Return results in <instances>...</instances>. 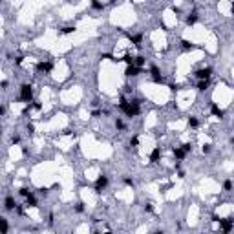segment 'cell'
Here are the masks:
<instances>
[{
  "instance_id": "1",
  "label": "cell",
  "mask_w": 234,
  "mask_h": 234,
  "mask_svg": "<svg viewBox=\"0 0 234 234\" xmlns=\"http://www.w3.org/2000/svg\"><path fill=\"white\" fill-rule=\"evenodd\" d=\"M31 99H33V88H31V84H22L20 86V101L31 102Z\"/></svg>"
},
{
  "instance_id": "2",
  "label": "cell",
  "mask_w": 234,
  "mask_h": 234,
  "mask_svg": "<svg viewBox=\"0 0 234 234\" xmlns=\"http://www.w3.org/2000/svg\"><path fill=\"white\" fill-rule=\"evenodd\" d=\"M150 75H152V81H154L156 84H163V82H165V79H163V75H161V71H159L157 66H152V68H150Z\"/></svg>"
},
{
  "instance_id": "3",
  "label": "cell",
  "mask_w": 234,
  "mask_h": 234,
  "mask_svg": "<svg viewBox=\"0 0 234 234\" xmlns=\"http://www.w3.org/2000/svg\"><path fill=\"white\" fill-rule=\"evenodd\" d=\"M108 185V177H106L104 174H101L97 177V181H95V192H102V188Z\"/></svg>"
},
{
  "instance_id": "4",
  "label": "cell",
  "mask_w": 234,
  "mask_h": 234,
  "mask_svg": "<svg viewBox=\"0 0 234 234\" xmlns=\"http://www.w3.org/2000/svg\"><path fill=\"white\" fill-rule=\"evenodd\" d=\"M51 70H53V64H51L49 60H42V62H39V64H37V71L39 73H49Z\"/></svg>"
},
{
  "instance_id": "5",
  "label": "cell",
  "mask_w": 234,
  "mask_h": 234,
  "mask_svg": "<svg viewBox=\"0 0 234 234\" xmlns=\"http://www.w3.org/2000/svg\"><path fill=\"white\" fill-rule=\"evenodd\" d=\"M232 223H234V219L232 218H219V227L225 230V232H230L232 230Z\"/></svg>"
},
{
  "instance_id": "6",
  "label": "cell",
  "mask_w": 234,
  "mask_h": 234,
  "mask_svg": "<svg viewBox=\"0 0 234 234\" xmlns=\"http://www.w3.org/2000/svg\"><path fill=\"white\" fill-rule=\"evenodd\" d=\"M172 152H174V156H176L177 161H183V159L187 157V154H188L183 146H174V148H172Z\"/></svg>"
},
{
  "instance_id": "7",
  "label": "cell",
  "mask_w": 234,
  "mask_h": 234,
  "mask_svg": "<svg viewBox=\"0 0 234 234\" xmlns=\"http://www.w3.org/2000/svg\"><path fill=\"white\" fill-rule=\"evenodd\" d=\"M141 73V68L139 66H135V64H130L128 68H126V71H124V75L126 77H137Z\"/></svg>"
},
{
  "instance_id": "8",
  "label": "cell",
  "mask_w": 234,
  "mask_h": 234,
  "mask_svg": "<svg viewBox=\"0 0 234 234\" xmlns=\"http://www.w3.org/2000/svg\"><path fill=\"white\" fill-rule=\"evenodd\" d=\"M210 75H212V68H201V70L196 71V77L199 81L201 79H210Z\"/></svg>"
},
{
  "instance_id": "9",
  "label": "cell",
  "mask_w": 234,
  "mask_h": 234,
  "mask_svg": "<svg viewBox=\"0 0 234 234\" xmlns=\"http://www.w3.org/2000/svg\"><path fill=\"white\" fill-rule=\"evenodd\" d=\"M4 209H6V210H15V209H17V203H15V199H13L11 196H7V198L4 199Z\"/></svg>"
},
{
  "instance_id": "10",
  "label": "cell",
  "mask_w": 234,
  "mask_h": 234,
  "mask_svg": "<svg viewBox=\"0 0 234 234\" xmlns=\"http://www.w3.org/2000/svg\"><path fill=\"white\" fill-rule=\"evenodd\" d=\"M159 159H161V148L156 146L154 150H152V154H150V163H157Z\"/></svg>"
},
{
  "instance_id": "11",
  "label": "cell",
  "mask_w": 234,
  "mask_h": 234,
  "mask_svg": "<svg viewBox=\"0 0 234 234\" xmlns=\"http://www.w3.org/2000/svg\"><path fill=\"white\" fill-rule=\"evenodd\" d=\"M126 37L130 39V42H132L134 46L141 48V40H143V35H130V33H126Z\"/></svg>"
},
{
  "instance_id": "12",
  "label": "cell",
  "mask_w": 234,
  "mask_h": 234,
  "mask_svg": "<svg viewBox=\"0 0 234 234\" xmlns=\"http://www.w3.org/2000/svg\"><path fill=\"white\" fill-rule=\"evenodd\" d=\"M181 48H183L185 51H190V49H194L196 46H194V44H192V42H190V40H187V39H183V40H181Z\"/></svg>"
},
{
  "instance_id": "13",
  "label": "cell",
  "mask_w": 234,
  "mask_h": 234,
  "mask_svg": "<svg viewBox=\"0 0 234 234\" xmlns=\"http://www.w3.org/2000/svg\"><path fill=\"white\" fill-rule=\"evenodd\" d=\"M92 7L95 9V11H102V9H104V2H101V0H92Z\"/></svg>"
},
{
  "instance_id": "14",
  "label": "cell",
  "mask_w": 234,
  "mask_h": 234,
  "mask_svg": "<svg viewBox=\"0 0 234 234\" xmlns=\"http://www.w3.org/2000/svg\"><path fill=\"white\" fill-rule=\"evenodd\" d=\"M37 205H39V203H37V198H35L33 194L26 198V207H37Z\"/></svg>"
},
{
  "instance_id": "15",
  "label": "cell",
  "mask_w": 234,
  "mask_h": 234,
  "mask_svg": "<svg viewBox=\"0 0 234 234\" xmlns=\"http://www.w3.org/2000/svg\"><path fill=\"white\" fill-rule=\"evenodd\" d=\"M185 22H187L188 26H192V24H196V22H198V13H190V15L187 17V20H185Z\"/></svg>"
},
{
  "instance_id": "16",
  "label": "cell",
  "mask_w": 234,
  "mask_h": 234,
  "mask_svg": "<svg viewBox=\"0 0 234 234\" xmlns=\"http://www.w3.org/2000/svg\"><path fill=\"white\" fill-rule=\"evenodd\" d=\"M209 88V79H201L199 82H198V90L199 92H205Z\"/></svg>"
},
{
  "instance_id": "17",
  "label": "cell",
  "mask_w": 234,
  "mask_h": 234,
  "mask_svg": "<svg viewBox=\"0 0 234 234\" xmlns=\"http://www.w3.org/2000/svg\"><path fill=\"white\" fill-rule=\"evenodd\" d=\"M210 110H212V113H214L216 117H219V119H223V115H225V113H223V110H219L216 104H212V106H210Z\"/></svg>"
},
{
  "instance_id": "18",
  "label": "cell",
  "mask_w": 234,
  "mask_h": 234,
  "mask_svg": "<svg viewBox=\"0 0 234 234\" xmlns=\"http://www.w3.org/2000/svg\"><path fill=\"white\" fill-rule=\"evenodd\" d=\"M73 31H75V26H66V28L60 29V33L62 35H70V33H73Z\"/></svg>"
},
{
  "instance_id": "19",
  "label": "cell",
  "mask_w": 234,
  "mask_h": 234,
  "mask_svg": "<svg viewBox=\"0 0 234 234\" xmlns=\"http://www.w3.org/2000/svg\"><path fill=\"white\" fill-rule=\"evenodd\" d=\"M145 62H146V59H145L143 55H137V57H135V66L141 68V66H145Z\"/></svg>"
},
{
  "instance_id": "20",
  "label": "cell",
  "mask_w": 234,
  "mask_h": 234,
  "mask_svg": "<svg viewBox=\"0 0 234 234\" xmlns=\"http://www.w3.org/2000/svg\"><path fill=\"white\" fill-rule=\"evenodd\" d=\"M0 225H2V234H6V232H7V229H9L7 219H6V218H0Z\"/></svg>"
},
{
  "instance_id": "21",
  "label": "cell",
  "mask_w": 234,
  "mask_h": 234,
  "mask_svg": "<svg viewBox=\"0 0 234 234\" xmlns=\"http://www.w3.org/2000/svg\"><path fill=\"white\" fill-rule=\"evenodd\" d=\"M188 126H190V128H198V126H199V121L196 119V117H190V119H188Z\"/></svg>"
},
{
  "instance_id": "22",
  "label": "cell",
  "mask_w": 234,
  "mask_h": 234,
  "mask_svg": "<svg viewBox=\"0 0 234 234\" xmlns=\"http://www.w3.org/2000/svg\"><path fill=\"white\" fill-rule=\"evenodd\" d=\"M18 194H20V196H22V198H28V196H31V190L24 187V188H20V190H18Z\"/></svg>"
},
{
  "instance_id": "23",
  "label": "cell",
  "mask_w": 234,
  "mask_h": 234,
  "mask_svg": "<svg viewBox=\"0 0 234 234\" xmlns=\"http://www.w3.org/2000/svg\"><path fill=\"white\" fill-rule=\"evenodd\" d=\"M123 60H124L128 66H130V64H135V57H130V55H124V57H123Z\"/></svg>"
},
{
  "instance_id": "24",
  "label": "cell",
  "mask_w": 234,
  "mask_h": 234,
  "mask_svg": "<svg viewBox=\"0 0 234 234\" xmlns=\"http://www.w3.org/2000/svg\"><path fill=\"white\" fill-rule=\"evenodd\" d=\"M115 128L117 130H124V123H123V119H119V117L115 119Z\"/></svg>"
},
{
  "instance_id": "25",
  "label": "cell",
  "mask_w": 234,
  "mask_h": 234,
  "mask_svg": "<svg viewBox=\"0 0 234 234\" xmlns=\"http://www.w3.org/2000/svg\"><path fill=\"white\" fill-rule=\"evenodd\" d=\"M230 188H232V181H230V179H227V181L223 183V190H230Z\"/></svg>"
},
{
  "instance_id": "26",
  "label": "cell",
  "mask_w": 234,
  "mask_h": 234,
  "mask_svg": "<svg viewBox=\"0 0 234 234\" xmlns=\"http://www.w3.org/2000/svg\"><path fill=\"white\" fill-rule=\"evenodd\" d=\"M75 210L77 212H84V203H82V201H79V203L75 205Z\"/></svg>"
},
{
  "instance_id": "27",
  "label": "cell",
  "mask_w": 234,
  "mask_h": 234,
  "mask_svg": "<svg viewBox=\"0 0 234 234\" xmlns=\"http://www.w3.org/2000/svg\"><path fill=\"white\" fill-rule=\"evenodd\" d=\"M123 181H124V185H128V187H134V179H130V177H124Z\"/></svg>"
},
{
  "instance_id": "28",
  "label": "cell",
  "mask_w": 234,
  "mask_h": 234,
  "mask_svg": "<svg viewBox=\"0 0 234 234\" xmlns=\"http://www.w3.org/2000/svg\"><path fill=\"white\" fill-rule=\"evenodd\" d=\"M31 108H33V110H40L42 106H40V102H39V101H33V104H31Z\"/></svg>"
},
{
  "instance_id": "29",
  "label": "cell",
  "mask_w": 234,
  "mask_h": 234,
  "mask_svg": "<svg viewBox=\"0 0 234 234\" xmlns=\"http://www.w3.org/2000/svg\"><path fill=\"white\" fill-rule=\"evenodd\" d=\"M130 145H132V146H137V145H139V139H137V137L134 135L132 139H130Z\"/></svg>"
},
{
  "instance_id": "30",
  "label": "cell",
  "mask_w": 234,
  "mask_h": 234,
  "mask_svg": "<svg viewBox=\"0 0 234 234\" xmlns=\"http://www.w3.org/2000/svg\"><path fill=\"white\" fill-rule=\"evenodd\" d=\"M145 210H146V212H152V210H154V205H152V203H145Z\"/></svg>"
},
{
  "instance_id": "31",
  "label": "cell",
  "mask_w": 234,
  "mask_h": 234,
  "mask_svg": "<svg viewBox=\"0 0 234 234\" xmlns=\"http://www.w3.org/2000/svg\"><path fill=\"white\" fill-rule=\"evenodd\" d=\"M183 148H185L187 152H192V145H190V143H185V145H183Z\"/></svg>"
},
{
  "instance_id": "32",
  "label": "cell",
  "mask_w": 234,
  "mask_h": 234,
  "mask_svg": "<svg viewBox=\"0 0 234 234\" xmlns=\"http://www.w3.org/2000/svg\"><path fill=\"white\" fill-rule=\"evenodd\" d=\"M201 150H203V154H209V152L212 150V148H210V145H205L203 148H201Z\"/></svg>"
},
{
  "instance_id": "33",
  "label": "cell",
  "mask_w": 234,
  "mask_h": 234,
  "mask_svg": "<svg viewBox=\"0 0 234 234\" xmlns=\"http://www.w3.org/2000/svg\"><path fill=\"white\" fill-rule=\"evenodd\" d=\"M11 143H13V145H18V143H20V137H18V135H13V139H11Z\"/></svg>"
},
{
  "instance_id": "34",
  "label": "cell",
  "mask_w": 234,
  "mask_h": 234,
  "mask_svg": "<svg viewBox=\"0 0 234 234\" xmlns=\"http://www.w3.org/2000/svg\"><path fill=\"white\" fill-rule=\"evenodd\" d=\"M17 214H20V216L24 214V209H22V207H18V205H17Z\"/></svg>"
},
{
  "instance_id": "35",
  "label": "cell",
  "mask_w": 234,
  "mask_h": 234,
  "mask_svg": "<svg viewBox=\"0 0 234 234\" xmlns=\"http://www.w3.org/2000/svg\"><path fill=\"white\" fill-rule=\"evenodd\" d=\"M232 17H234V7H232Z\"/></svg>"
},
{
  "instance_id": "36",
  "label": "cell",
  "mask_w": 234,
  "mask_h": 234,
  "mask_svg": "<svg viewBox=\"0 0 234 234\" xmlns=\"http://www.w3.org/2000/svg\"><path fill=\"white\" fill-rule=\"evenodd\" d=\"M232 145H234V139H232Z\"/></svg>"
}]
</instances>
